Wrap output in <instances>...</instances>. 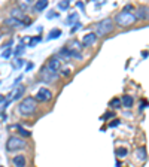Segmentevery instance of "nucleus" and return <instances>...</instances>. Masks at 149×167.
I'll use <instances>...</instances> for the list:
<instances>
[{
  "label": "nucleus",
  "instance_id": "6",
  "mask_svg": "<svg viewBox=\"0 0 149 167\" xmlns=\"http://www.w3.org/2000/svg\"><path fill=\"white\" fill-rule=\"evenodd\" d=\"M36 102H40V103H46V102H49L51 99H52V93L48 90V88H39V91L36 93Z\"/></svg>",
  "mask_w": 149,
  "mask_h": 167
},
{
  "label": "nucleus",
  "instance_id": "26",
  "mask_svg": "<svg viewBox=\"0 0 149 167\" xmlns=\"http://www.w3.org/2000/svg\"><path fill=\"white\" fill-rule=\"evenodd\" d=\"M40 40H42V39H40V36L31 37V39H30V43H28V45H30V46H35V45H36V43H39Z\"/></svg>",
  "mask_w": 149,
  "mask_h": 167
},
{
  "label": "nucleus",
  "instance_id": "3",
  "mask_svg": "<svg viewBox=\"0 0 149 167\" xmlns=\"http://www.w3.org/2000/svg\"><path fill=\"white\" fill-rule=\"evenodd\" d=\"M136 14L134 12H125V11H121L119 14L115 15V22L119 25V27H128L131 24L136 22Z\"/></svg>",
  "mask_w": 149,
  "mask_h": 167
},
{
  "label": "nucleus",
  "instance_id": "18",
  "mask_svg": "<svg viewBox=\"0 0 149 167\" xmlns=\"http://www.w3.org/2000/svg\"><path fill=\"white\" fill-rule=\"evenodd\" d=\"M61 36V30L60 28H52L49 33H48V40H52V39H57V37H60Z\"/></svg>",
  "mask_w": 149,
  "mask_h": 167
},
{
  "label": "nucleus",
  "instance_id": "16",
  "mask_svg": "<svg viewBox=\"0 0 149 167\" xmlns=\"http://www.w3.org/2000/svg\"><path fill=\"white\" fill-rule=\"evenodd\" d=\"M11 17H14V18L17 19H25V17H24V12L19 9V8H14L12 11H11Z\"/></svg>",
  "mask_w": 149,
  "mask_h": 167
},
{
  "label": "nucleus",
  "instance_id": "23",
  "mask_svg": "<svg viewBox=\"0 0 149 167\" xmlns=\"http://www.w3.org/2000/svg\"><path fill=\"white\" fill-rule=\"evenodd\" d=\"M127 154H128V151H127L125 148H119L118 151H116V155H118L119 158H124V157H125Z\"/></svg>",
  "mask_w": 149,
  "mask_h": 167
},
{
  "label": "nucleus",
  "instance_id": "10",
  "mask_svg": "<svg viewBox=\"0 0 149 167\" xmlns=\"http://www.w3.org/2000/svg\"><path fill=\"white\" fill-rule=\"evenodd\" d=\"M24 93H25V87L24 85H18V87H15V90L11 93V99L12 100H19L22 95H24Z\"/></svg>",
  "mask_w": 149,
  "mask_h": 167
},
{
  "label": "nucleus",
  "instance_id": "39",
  "mask_svg": "<svg viewBox=\"0 0 149 167\" xmlns=\"http://www.w3.org/2000/svg\"><path fill=\"white\" fill-rule=\"evenodd\" d=\"M0 167H2V166H0Z\"/></svg>",
  "mask_w": 149,
  "mask_h": 167
},
{
  "label": "nucleus",
  "instance_id": "7",
  "mask_svg": "<svg viewBox=\"0 0 149 167\" xmlns=\"http://www.w3.org/2000/svg\"><path fill=\"white\" fill-rule=\"evenodd\" d=\"M61 58L58 55H54V57H51L49 58V61H48V67L52 70V72H58L60 69H61Z\"/></svg>",
  "mask_w": 149,
  "mask_h": 167
},
{
  "label": "nucleus",
  "instance_id": "19",
  "mask_svg": "<svg viewBox=\"0 0 149 167\" xmlns=\"http://www.w3.org/2000/svg\"><path fill=\"white\" fill-rule=\"evenodd\" d=\"M121 105H122V102H121L119 97H115V99H112L111 102H109V106H111L112 109H119Z\"/></svg>",
  "mask_w": 149,
  "mask_h": 167
},
{
  "label": "nucleus",
  "instance_id": "9",
  "mask_svg": "<svg viewBox=\"0 0 149 167\" xmlns=\"http://www.w3.org/2000/svg\"><path fill=\"white\" fill-rule=\"evenodd\" d=\"M5 25H9V27H12V28H19V27L24 25V22H22L21 19L14 18V17H8V18L5 19ZM24 27H25V25H24Z\"/></svg>",
  "mask_w": 149,
  "mask_h": 167
},
{
  "label": "nucleus",
  "instance_id": "2",
  "mask_svg": "<svg viewBox=\"0 0 149 167\" xmlns=\"http://www.w3.org/2000/svg\"><path fill=\"white\" fill-rule=\"evenodd\" d=\"M115 28V24H113V19L112 18H103L101 21H98L95 24V35L97 36H106L113 32Z\"/></svg>",
  "mask_w": 149,
  "mask_h": 167
},
{
  "label": "nucleus",
  "instance_id": "32",
  "mask_svg": "<svg viewBox=\"0 0 149 167\" xmlns=\"http://www.w3.org/2000/svg\"><path fill=\"white\" fill-rule=\"evenodd\" d=\"M113 116V112H106L103 116H101V119H106V118H112Z\"/></svg>",
  "mask_w": 149,
  "mask_h": 167
},
{
  "label": "nucleus",
  "instance_id": "11",
  "mask_svg": "<svg viewBox=\"0 0 149 167\" xmlns=\"http://www.w3.org/2000/svg\"><path fill=\"white\" fill-rule=\"evenodd\" d=\"M134 155H136V158H137L139 161H145V160H146V157H148V154H146V149L143 148V146H140V148L136 149Z\"/></svg>",
  "mask_w": 149,
  "mask_h": 167
},
{
  "label": "nucleus",
  "instance_id": "22",
  "mask_svg": "<svg viewBox=\"0 0 149 167\" xmlns=\"http://www.w3.org/2000/svg\"><path fill=\"white\" fill-rule=\"evenodd\" d=\"M31 2H33V0H27L25 3H19V5H18V8L21 9V11H22V12H25V11L28 9V6L31 5Z\"/></svg>",
  "mask_w": 149,
  "mask_h": 167
},
{
  "label": "nucleus",
  "instance_id": "4",
  "mask_svg": "<svg viewBox=\"0 0 149 167\" xmlns=\"http://www.w3.org/2000/svg\"><path fill=\"white\" fill-rule=\"evenodd\" d=\"M27 146V143H25V140L24 139H21V137H17V136H12V137H9L8 139V142H6V149L8 151H21V149H24Z\"/></svg>",
  "mask_w": 149,
  "mask_h": 167
},
{
  "label": "nucleus",
  "instance_id": "36",
  "mask_svg": "<svg viewBox=\"0 0 149 167\" xmlns=\"http://www.w3.org/2000/svg\"><path fill=\"white\" fill-rule=\"evenodd\" d=\"M63 75H64V76H69V75H70V69H64V70H63Z\"/></svg>",
  "mask_w": 149,
  "mask_h": 167
},
{
  "label": "nucleus",
  "instance_id": "34",
  "mask_svg": "<svg viewBox=\"0 0 149 167\" xmlns=\"http://www.w3.org/2000/svg\"><path fill=\"white\" fill-rule=\"evenodd\" d=\"M118 124H119V121H118V119H115V121H112V122L109 124V125H111V127H116Z\"/></svg>",
  "mask_w": 149,
  "mask_h": 167
},
{
  "label": "nucleus",
  "instance_id": "15",
  "mask_svg": "<svg viewBox=\"0 0 149 167\" xmlns=\"http://www.w3.org/2000/svg\"><path fill=\"white\" fill-rule=\"evenodd\" d=\"M48 5H49L48 0H39V2H36V5H35V11H36V12H42Z\"/></svg>",
  "mask_w": 149,
  "mask_h": 167
},
{
  "label": "nucleus",
  "instance_id": "1",
  "mask_svg": "<svg viewBox=\"0 0 149 167\" xmlns=\"http://www.w3.org/2000/svg\"><path fill=\"white\" fill-rule=\"evenodd\" d=\"M36 109H37V102L35 97H25V99H22L19 102V105H18L19 113L24 115V116H28V115L35 113Z\"/></svg>",
  "mask_w": 149,
  "mask_h": 167
},
{
  "label": "nucleus",
  "instance_id": "21",
  "mask_svg": "<svg viewBox=\"0 0 149 167\" xmlns=\"http://www.w3.org/2000/svg\"><path fill=\"white\" fill-rule=\"evenodd\" d=\"M69 6H70V2H69V0H63V2H58V9H60V11H66Z\"/></svg>",
  "mask_w": 149,
  "mask_h": 167
},
{
  "label": "nucleus",
  "instance_id": "12",
  "mask_svg": "<svg viewBox=\"0 0 149 167\" xmlns=\"http://www.w3.org/2000/svg\"><path fill=\"white\" fill-rule=\"evenodd\" d=\"M136 17H137V19H146L149 17V9L145 6H140L139 9H137V14H136Z\"/></svg>",
  "mask_w": 149,
  "mask_h": 167
},
{
  "label": "nucleus",
  "instance_id": "30",
  "mask_svg": "<svg viewBox=\"0 0 149 167\" xmlns=\"http://www.w3.org/2000/svg\"><path fill=\"white\" fill-rule=\"evenodd\" d=\"M122 11H125V12H134V6L133 5H125Z\"/></svg>",
  "mask_w": 149,
  "mask_h": 167
},
{
  "label": "nucleus",
  "instance_id": "8",
  "mask_svg": "<svg viewBox=\"0 0 149 167\" xmlns=\"http://www.w3.org/2000/svg\"><path fill=\"white\" fill-rule=\"evenodd\" d=\"M97 35L94 33V32H91V33H88V35H85L84 36V39H82V46H91V45H94L95 43V40H97Z\"/></svg>",
  "mask_w": 149,
  "mask_h": 167
},
{
  "label": "nucleus",
  "instance_id": "37",
  "mask_svg": "<svg viewBox=\"0 0 149 167\" xmlns=\"http://www.w3.org/2000/svg\"><path fill=\"white\" fill-rule=\"evenodd\" d=\"M0 103H6V99H5V95H2V94H0Z\"/></svg>",
  "mask_w": 149,
  "mask_h": 167
},
{
  "label": "nucleus",
  "instance_id": "17",
  "mask_svg": "<svg viewBox=\"0 0 149 167\" xmlns=\"http://www.w3.org/2000/svg\"><path fill=\"white\" fill-rule=\"evenodd\" d=\"M58 57L63 60V58H70L72 57V51L69 49V48H61L60 49V52H58Z\"/></svg>",
  "mask_w": 149,
  "mask_h": 167
},
{
  "label": "nucleus",
  "instance_id": "31",
  "mask_svg": "<svg viewBox=\"0 0 149 167\" xmlns=\"http://www.w3.org/2000/svg\"><path fill=\"white\" fill-rule=\"evenodd\" d=\"M57 17H60V14H57V12H49V15H46V18L48 19L57 18Z\"/></svg>",
  "mask_w": 149,
  "mask_h": 167
},
{
  "label": "nucleus",
  "instance_id": "29",
  "mask_svg": "<svg viewBox=\"0 0 149 167\" xmlns=\"http://www.w3.org/2000/svg\"><path fill=\"white\" fill-rule=\"evenodd\" d=\"M81 27H82V24H81V22L78 21V22L74 24V27H72V28H70V35H72V33H74V32H78V30H79Z\"/></svg>",
  "mask_w": 149,
  "mask_h": 167
},
{
  "label": "nucleus",
  "instance_id": "27",
  "mask_svg": "<svg viewBox=\"0 0 149 167\" xmlns=\"http://www.w3.org/2000/svg\"><path fill=\"white\" fill-rule=\"evenodd\" d=\"M11 54H14V52H12V49H9V48H8V49H5V51L2 52V57H3V58H9Z\"/></svg>",
  "mask_w": 149,
  "mask_h": 167
},
{
  "label": "nucleus",
  "instance_id": "28",
  "mask_svg": "<svg viewBox=\"0 0 149 167\" xmlns=\"http://www.w3.org/2000/svg\"><path fill=\"white\" fill-rule=\"evenodd\" d=\"M24 63H25V60H22V58H18V60L15 61V64H14V69H18V67H21Z\"/></svg>",
  "mask_w": 149,
  "mask_h": 167
},
{
  "label": "nucleus",
  "instance_id": "14",
  "mask_svg": "<svg viewBox=\"0 0 149 167\" xmlns=\"http://www.w3.org/2000/svg\"><path fill=\"white\" fill-rule=\"evenodd\" d=\"M121 102H122V105H124L125 108H131L133 103H134V99H133L131 95H128V94H125V95L121 97Z\"/></svg>",
  "mask_w": 149,
  "mask_h": 167
},
{
  "label": "nucleus",
  "instance_id": "25",
  "mask_svg": "<svg viewBox=\"0 0 149 167\" xmlns=\"http://www.w3.org/2000/svg\"><path fill=\"white\" fill-rule=\"evenodd\" d=\"M67 22H78V14L76 12H72L70 15H69V18H67Z\"/></svg>",
  "mask_w": 149,
  "mask_h": 167
},
{
  "label": "nucleus",
  "instance_id": "13",
  "mask_svg": "<svg viewBox=\"0 0 149 167\" xmlns=\"http://www.w3.org/2000/svg\"><path fill=\"white\" fill-rule=\"evenodd\" d=\"M12 163H14V166L17 167H25V157L24 155H17V157H14V160H12Z\"/></svg>",
  "mask_w": 149,
  "mask_h": 167
},
{
  "label": "nucleus",
  "instance_id": "5",
  "mask_svg": "<svg viewBox=\"0 0 149 167\" xmlns=\"http://www.w3.org/2000/svg\"><path fill=\"white\" fill-rule=\"evenodd\" d=\"M57 78H58V73H57V72H52L48 66L42 67V70H40V73H39V79H40L43 84H51V82L55 81Z\"/></svg>",
  "mask_w": 149,
  "mask_h": 167
},
{
  "label": "nucleus",
  "instance_id": "24",
  "mask_svg": "<svg viewBox=\"0 0 149 167\" xmlns=\"http://www.w3.org/2000/svg\"><path fill=\"white\" fill-rule=\"evenodd\" d=\"M24 49H25V45H24V43H19L18 46H17V49L14 51V55H19Z\"/></svg>",
  "mask_w": 149,
  "mask_h": 167
},
{
  "label": "nucleus",
  "instance_id": "35",
  "mask_svg": "<svg viewBox=\"0 0 149 167\" xmlns=\"http://www.w3.org/2000/svg\"><path fill=\"white\" fill-rule=\"evenodd\" d=\"M31 69H33V63H28L27 67H25V72H28V70H31Z\"/></svg>",
  "mask_w": 149,
  "mask_h": 167
},
{
  "label": "nucleus",
  "instance_id": "38",
  "mask_svg": "<svg viewBox=\"0 0 149 167\" xmlns=\"http://www.w3.org/2000/svg\"><path fill=\"white\" fill-rule=\"evenodd\" d=\"M0 85H2V81H0Z\"/></svg>",
  "mask_w": 149,
  "mask_h": 167
},
{
  "label": "nucleus",
  "instance_id": "20",
  "mask_svg": "<svg viewBox=\"0 0 149 167\" xmlns=\"http://www.w3.org/2000/svg\"><path fill=\"white\" fill-rule=\"evenodd\" d=\"M15 129H17V130L19 131V134L24 136V137H30V136H31V131L25 130V129H22V127H19V125H15Z\"/></svg>",
  "mask_w": 149,
  "mask_h": 167
},
{
  "label": "nucleus",
  "instance_id": "33",
  "mask_svg": "<svg viewBox=\"0 0 149 167\" xmlns=\"http://www.w3.org/2000/svg\"><path fill=\"white\" fill-rule=\"evenodd\" d=\"M12 43H14V39H11V40H8V42H6V43L3 45V48H5V49H8V48H9V46H11Z\"/></svg>",
  "mask_w": 149,
  "mask_h": 167
}]
</instances>
